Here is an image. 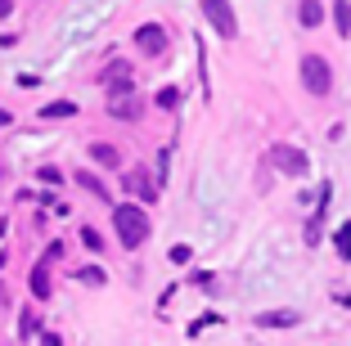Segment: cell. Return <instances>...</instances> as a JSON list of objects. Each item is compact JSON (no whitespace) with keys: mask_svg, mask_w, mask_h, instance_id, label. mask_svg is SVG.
Here are the masks:
<instances>
[{"mask_svg":"<svg viewBox=\"0 0 351 346\" xmlns=\"http://www.w3.org/2000/svg\"><path fill=\"white\" fill-rule=\"evenodd\" d=\"M270 162H275L284 175H306V166H311L306 153L293 149V144H275V149H270Z\"/></svg>","mask_w":351,"mask_h":346,"instance_id":"4","label":"cell"},{"mask_svg":"<svg viewBox=\"0 0 351 346\" xmlns=\"http://www.w3.org/2000/svg\"><path fill=\"white\" fill-rule=\"evenodd\" d=\"M298 18H302V27H320V23H324V5H320V0H302Z\"/></svg>","mask_w":351,"mask_h":346,"instance_id":"10","label":"cell"},{"mask_svg":"<svg viewBox=\"0 0 351 346\" xmlns=\"http://www.w3.org/2000/svg\"><path fill=\"white\" fill-rule=\"evenodd\" d=\"M333 23H338L342 36H351V0H338V5H333Z\"/></svg>","mask_w":351,"mask_h":346,"instance_id":"15","label":"cell"},{"mask_svg":"<svg viewBox=\"0 0 351 346\" xmlns=\"http://www.w3.org/2000/svg\"><path fill=\"white\" fill-rule=\"evenodd\" d=\"M90 162L95 166H104V171H117V166H122V149H117V144H90Z\"/></svg>","mask_w":351,"mask_h":346,"instance_id":"8","label":"cell"},{"mask_svg":"<svg viewBox=\"0 0 351 346\" xmlns=\"http://www.w3.org/2000/svg\"><path fill=\"white\" fill-rule=\"evenodd\" d=\"M203 14H207V23L226 36V41H234L239 36V23H234V10H230V0H203Z\"/></svg>","mask_w":351,"mask_h":346,"instance_id":"3","label":"cell"},{"mask_svg":"<svg viewBox=\"0 0 351 346\" xmlns=\"http://www.w3.org/2000/svg\"><path fill=\"white\" fill-rule=\"evenodd\" d=\"M298 324V310H266L257 315V328H293Z\"/></svg>","mask_w":351,"mask_h":346,"instance_id":"9","label":"cell"},{"mask_svg":"<svg viewBox=\"0 0 351 346\" xmlns=\"http://www.w3.org/2000/svg\"><path fill=\"white\" fill-rule=\"evenodd\" d=\"M77 184H82L86 194H95V198H108V189H104V180L95 171H77Z\"/></svg>","mask_w":351,"mask_h":346,"instance_id":"14","label":"cell"},{"mask_svg":"<svg viewBox=\"0 0 351 346\" xmlns=\"http://www.w3.org/2000/svg\"><path fill=\"white\" fill-rule=\"evenodd\" d=\"M41 342H45V346H59V337H54V333H45V337H41Z\"/></svg>","mask_w":351,"mask_h":346,"instance_id":"25","label":"cell"},{"mask_svg":"<svg viewBox=\"0 0 351 346\" xmlns=\"http://www.w3.org/2000/svg\"><path fill=\"white\" fill-rule=\"evenodd\" d=\"M333 243H338V256H342V261H351V221L338 225V238H333Z\"/></svg>","mask_w":351,"mask_h":346,"instance_id":"16","label":"cell"},{"mask_svg":"<svg viewBox=\"0 0 351 346\" xmlns=\"http://www.w3.org/2000/svg\"><path fill=\"white\" fill-rule=\"evenodd\" d=\"M171 261H176V265H185V261H189V247H185V243H176V247H171Z\"/></svg>","mask_w":351,"mask_h":346,"instance_id":"20","label":"cell"},{"mask_svg":"<svg viewBox=\"0 0 351 346\" xmlns=\"http://www.w3.org/2000/svg\"><path fill=\"white\" fill-rule=\"evenodd\" d=\"M19 328H23V337L32 333V328H36V319H32V310H23V319H19Z\"/></svg>","mask_w":351,"mask_h":346,"instance_id":"21","label":"cell"},{"mask_svg":"<svg viewBox=\"0 0 351 346\" xmlns=\"http://www.w3.org/2000/svg\"><path fill=\"white\" fill-rule=\"evenodd\" d=\"M82 243H86V247H90V252H99V247H104V238H99V234H95L90 225H82Z\"/></svg>","mask_w":351,"mask_h":346,"instance_id":"19","label":"cell"},{"mask_svg":"<svg viewBox=\"0 0 351 346\" xmlns=\"http://www.w3.org/2000/svg\"><path fill=\"white\" fill-rule=\"evenodd\" d=\"M50 270H45V265H36V270H32V297H41V301H45V297H50Z\"/></svg>","mask_w":351,"mask_h":346,"instance_id":"13","label":"cell"},{"mask_svg":"<svg viewBox=\"0 0 351 346\" xmlns=\"http://www.w3.org/2000/svg\"><path fill=\"white\" fill-rule=\"evenodd\" d=\"M126 189H131L140 203H158V184L149 171H126Z\"/></svg>","mask_w":351,"mask_h":346,"instance_id":"7","label":"cell"},{"mask_svg":"<svg viewBox=\"0 0 351 346\" xmlns=\"http://www.w3.org/2000/svg\"><path fill=\"white\" fill-rule=\"evenodd\" d=\"M41 180H45V184H59V180H63V175H59V171H54V166H41Z\"/></svg>","mask_w":351,"mask_h":346,"instance_id":"22","label":"cell"},{"mask_svg":"<svg viewBox=\"0 0 351 346\" xmlns=\"http://www.w3.org/2000/svg\"><path fill=\"white\" fill-rule=\"evenodd\" d=\"M0 310H10V288L0 284Z\"/></svg>","mask_w":351,"mask_h":346,"instance_id":"23","label":"cell"},{"mask_svg":"<svg viewBox=\"0 0 351 346\" xmlns=\"http://www.w3.org/2000/svg\"><path fill=\"white\" fill-rule=\"evenodd\" d=\"M122 82H131V63L117 59V63H108V68H104V86L113 90V86H122Z\"/></svg>","mask_w":351,"mask_h":346,"instance_id":"12","label":"cell"},{"mask_svg":"<svg viewBox=\"0 0 351 346\" xmlns=\"http://www.w3.org/2000/svg\"><path fill=\"white\" fill-rule=\"evenodd\" d=\"M113 230H117V243H122V247H140L149 238V216H145V207L117 203L113 207Z\"/></svg>","mask_w":351,"mask_h":346,"instance_id":"1","label":"cell"},{"mask_svg":"<svg viewBox=\"0 0 351 346\" xmlns=\"http://www.w3.org/2000/svg\"><path fill=\"white\" fill-rule=\"evenodd\" d=\"M302 86H306L311 95H329L333 90V72H329V63H324L320 54H302Z\"/></svg>","mask_w":351,"mask_h":346,"instance_id":"2","label":"cell"},{"mask_svg":"<svg viewBox=\"0 0 351 346\" xmlns=\"http://www.w3.org/2000/svg\"><path fill=\"white\" fill-rule=\"evenodd\" d=\"M108 117H117V122H140L145 117V99L140 95H108Z\"/></svg>","mask_w":351,"mask_h":346,"instance_id":"5","label":"cell"},{"mask_svg":"<svg viewBox=\"0 0 351 346\" xmlns=\"http://www.w3.org/2000/svg\"><path fill=\"white\" fill-rule=\"evenodd\" d=\"M77 279H82V284H90V288H99L104 284V270H99V265H86V270H77Z\"/></svg>","mask_w":351,"mask_h":346,"instance_id":"18","label":"cell"},{"mask_svg":"<svg viewBox=\"0 0 351 346\" xmlns=\"http://www.w3.org/2000/svg\"><path fill=\"white\" fill-rule=\"evenodd\" d=\"M14 14V0H0V18H10Z\"/></svg>","mask_w":351,"mask_h":346,"instance_id":"24","label":"cell"},{"mask_svg":"<svg viewBox=\"0 0 351 346\" xmlns=\"http://www.w3.org/2000/svg\"><path fill=\"white\" fill-rule=\"evenodd\" d=\"M0 126H10V112H5V108H0Z\"/></svg>","mask_w":351,"mask_h":346,"instance_id":"26","label":"cell"},{"mask_svg":"<svg viewBox=\"0 0 351 346\" xmlns=\"http://www.w3.org/2000/svg\"><path fill=\"white\" fill-rule=\"evenodd\" d=\"M158 108H180V90H176V86H167V90H158Z\"/></svg>","mask_w":351,"mask_h":346,"instance_id":"17","label":"cell"},{"mask_svg":"<svg viewBox=\"0 0 351 346\" xmlns=\"http://www.w3.org/2000/svg\"><path fill=\"white\" fill-rule=\"evenodd\" d=\"M41 117H45V122H63V117H77V103H73V99H54V103H45V108H41Z\"/></svg>","mask_w":351,"mask_h":346,"instance_id":"11","label":"cell"},{"mask_svg":"<svg viewBox=\"0 0 351 346\" xmlns=\"http://www.w3.org/2000/svg\"><path fill=\"white\" fill-rule=\"evenodd\" d=\"M5 225H10V221H0V238H5Z\"/></svg>","mask_w":351,"mask_h":346,"instance_id":"27","label":"cell"},{"mask_svg":"<svg viewBox=\"0 0 351 346\" xmlns=\"http://www.w3.org/2000/svg\"><path fill=\"white\" fill-rule=\"evenodd\" d=\"M135 45H140L145 54H154V59H162V54H167V27H158V23L135 27Z\"/></svg>","mask_w":351,"mask_h":346,"instance_id":"6","label":"cell"}]
</instances>
